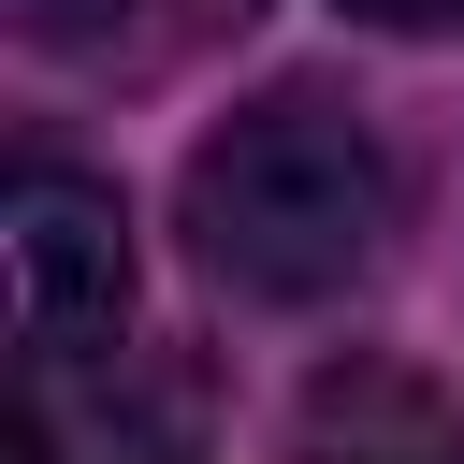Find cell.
Wrapping results in <instances>:
<instances>
[{
  "label": "cell",
  "mask_w": 464,
  "mask_h": 464,
  "mask_svg": "<svg viewBox=\"0 0 464 464\" xmlns=\"http://www.w3.org/2000/svg\"><path fill=\"white\" fill-rule=\"evenodd\" d=\"M246 14H261V0H14V29H29L44 58H72V72H116V87L218 58Z\"/></svg>",
  "instance_id": "277c9868"
},
{
  "label": "cell",
  "mask_w": 464,
  "mask_h": 464,
  "mask_svg": "<svg viewBox=\"0 0 464 464\" xmlns=\"http://www.w3.org/2000/svg\"><path fill=\"white\" fill-rule=\"evenodd\" d=\"M362 29H464V0H348Z\"/></svg>",
  "instance_id": "5b68a950"
},
{
  "label": "cell",
  "mask_w": 464,
  "mask_h": 464,
  "mask_svg": "<svg viewBox=\"0 0 464 464\" xmlns=\"http://www.w3.org/2000/svg\"><path fill=\"white\" fill-rule=\"evenodd\" d=\"M290 464H464V392L420 362H334L290 420Z\"/></svg>",
  "instance_id": "3957f363"
},
{
  "label": "cell",
  "mask_w": 464,
  "mask_h": 464,
  "mask_svg": "<svg viewBox=\"0 0 464 464\" xmlns=\"http://www.w3.org/2000/svg\"><path fill=\"white\" fill-rule=\"evenodd\" d=\"M174 203H188V246H203L218 290H246V304H334L392 246V145L334 87H261L246 116H218L188 145Z\"/></svg>",
  "instance_id": "6da1fadb"
},
{
  "label": "cell",
  "mask_w": 464,
  "mask_h": 464,
  "mask_svg": "<svg viewBox=\"0 0 464 464\" xmlns=\"http://www.w3.org/2000/svg\"><path fill=\"white\" fill-rule=\"evenodd\" d=\"M130 304V218H116V188H87V174H14V319H29V348L58 362V348H87L102 319Z\"/></svg>",
  "instance_id": "7a4b0ae2"
}]
</instances>
